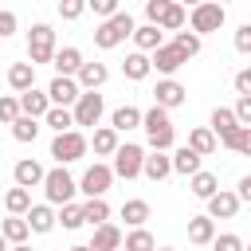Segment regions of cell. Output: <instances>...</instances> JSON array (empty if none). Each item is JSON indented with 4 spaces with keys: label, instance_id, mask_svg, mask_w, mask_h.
<instances>
[{
    "label": "cell",
    "instance_id": "cell-40",
    "mask_svg": "<svg viewBox=\"0 0 251 251\" xmlns=\"http://www.w3.org/2000/svg\"><path fill=\"white\" fill-rule=\"evenodd\" d=\"M59 224H63L67 231L82 227V224H86V220H82V204H75V200H71V204H63V208H59Z\"/></svg>",
    "mask_w": 251,
    "mask_h": 251
},
{
    "label": "cell",
    "instance_id": "cell-23",
    "mask_svg": "<svg viewBox=\"0 0 251 251\" xmlns=\"http://www.w3.org/2000/svg\"><path fill=\"white\" fill-rule=\"evenodd\" d=\"M75 78H78V86H82V90H98V86L110 78V71H106V63H82Z\"/></svg>",
    "mask_w": 251,
    "mask_h": 251
},
{
    "label": "cell",
    "instance_id": "cell-21",
    "mask_svg": "<svg viewBox=\"0 0 251 251\" xmlns=\"http://www.w3.org/2000/svg\"><path fill=\"white\" fill-rule=\"evenodd\" d=\"M27 224H31L35 235H47V231L59 224V216H55L51 204H31V208H27Z\"/></svg>",
    "mask_w": 251,
    "mask_h": 251
},
{
    "label": "cell",
    "instance_id": "cell-28",
    "mask_svg": "<svg viewBox=\"0 0 251 251\" xmlns=\"http://www.w3.org/2000/svg\"><path fill=\"white\" fill-rule=\"evenodd\" d=\"M188 145H192L200 157H212V153H216V145H220V137L212 133V126H196V129L188 133Z\"/></svg>",
    "mask_w": 251,
    "mask_h": 251
},
{
    "label": "cell",
    "instance_id": "cell-36",
    "mask_svg": "<svg viewBox=\"0 0 251 251\" xmlns=\"http://www.w3.org/2000/svg\"><path fill=\"white\" fill-rule=\"evenodd\" d=\"M39 122H43V118L20 114V118L12 122V137H16V141H35V137H39Z\"/></svg>",
    "mask_w": 251,
    "mask_h": 251
},
{
    "label": "cell",
    "instance_id": "cell-10",
    "mask_svg": "<svg viewBox=\"0 0 251 251\" xmlns=\"http://www.w3.org/2000/svg\"><path fill=\"white\" fill-rule=\"evenodd\" d=\"M149 59H153V71H157V75H165V78H173V75H176V71L188 63V55H184L176 43H161V47H157Z\"/></svg>",
    "mask_w": 251,
    "mask_h": 251
},
{
    "label": "cell",
    "instance_id": "cell-31",
    "mask_svg": "<svg viewBox=\"0 0 251 251\" xmlns=\"http://www.w3.org/2000/svg\"><path fill=\"white\" fill-rule=\"evenodd\" d=\"M4 208H8L12 216H27V208H31V188H24V184L8 188V192H4Z\"/></svg>",
    "mask_w": 251,
    "mask_h": 251
},
{
    "label": "cell",
    "instance_id": "cell-12",
    "mask_svg": "<svg viewBox=\"0 0 251 251\" xmlns=\"http://www.w3.org/2000/svg\"><path fill=\"white\" fill-rule=\"evenodd\" d=\"M239 192H227V188H220L216 196H208V216L212 220H231L235 212H239Z\"/></svg>",
    "mask_w": 251,
    "mask_h": 251
},
{
    "label": "cell",
    "instance_id": "cell-6",
    "mask_svg": "<svg viewBox=\"0 0 251 251\" xmlns=\"http://www.w3.org/2000/svg\"><path fill=\"white\" fill-rule=\"evenodd\" d=\"M55 27L51 24H31V31H27V59L39 67V63H51L55 59Z\"/></svg>",
    "mask_w": 251,
    "mask_h": 251
},
{
    "label": "cell",
    "instance_id": "cell-42",
    "mask_svg": "<svg viewBox=\"0 0 251 251\" xmlns=\"http://www.w3.org/2000/svg\"><path fill=\"white\" fill-rule=\"evenodd\" d=\"M173 43H176L188 59H192V55H200V35H196V31H176V39H173Z\"/></svg>",
    "mask_w": 251,
    "mask_h": 251
},
{
    "label": "cell",
    "instance_id": "cell-30",
    "mask_svg": "<svg viewBox=\"0 0 251 251\" xmlns=\"http://www.w3.org/2000/svg\"><path fill=\"white\" fill-rule=\"evenodd\" d=\"M220 145L239 153V157H251V126H235L227 137H220Z\"/></svg>",
    "mask_w": 251,
    "mask_h": 251
},
{
    "label": "cell",
    "instance_id": "cell-58",
    "mask_svg": "<svg viewBox=\"0 0 251 251\" xmlns=\"http://www.w3.org/2000/svg\"><path fill=\"white\" fill-rule=\"evenodd\" d=\"M220 4H231V0H220Z\"/></svg>",
    "mask_w": 251,
    "mask_h": 251
},
{
    "label": "cell",
    "instance_id": "cell-17",
    "mask_svg": "<svg viewBox=\"0 0 251 251\" xmlns=\"http://www.w3.org/2000/svg\"><path fill=\"white\" fill-rule=\"evenodd\" d=\"M12 176H16V184H24V188H35V184H43V176H47V169H43L39 161H31V157H24V161H16V169H12Z\"/></svg>",
    "mask_w": 251,
    "mask_h": 251
},
{
    "label": "cell",
    "instance_id": "cell-45",
    "mask_svg": "<svg viewBox=\"0 0 251 251\" xmlns=\"http://www.w3.org/2000/svg\"><path fill=\"white\" fill-rule=\"evenodd\" d=\"M86 8H90L94 16H102V20H110L114 12H122V8H118V0H86Z\"/></svg>",
    "mask_w": 251,
    "mask_h": 251
},
{
    "label": "cell",
    "instance_id": "cell-4",
    "mask_svg": "<svg viewBox=\"0 0 251 251\" xmlns=\"http://www.w3.org/2000/svg\"><path fill=\"white\" fill-rule=\"evenodd\" d=\"M227 24V8L220 4V0H204V4H196V8H188V27L196 31V35H208V31H220Z\"/></svg>",
    "mask_w": 251,
    "mask_h": 251
},
{
    "label": "cell",
    "instance_id": "cell-29",
    "mask_svg": "<svg viewBox=\"0 0 251 251\" xmlns=\"http://www.w3.org/2000/svg\"><path fill=\"white\" fill-rule=\"evenodd\" d=\"M216 239V220L212 216H192L188 220V243H212Z\"/></svg>",
    "mask_w": 251,
    "mask_h": 251
},
{
    "label": "cell",
    "instance_id": "cell-55",
    "mask_svg": "<svg viewBox=\"0 0 251 251\" xmlns=\"http://www.w3.org/2000/svg\"><path fill=\"white\" fill-rule=\"evenodd\" d=\"M0 251H8V239H4V231H0Z\"/></svg>",
    "mask_w": 251,
    "mask_h": 251
},
{
    "label": "cell",
    "instance_id": "cell-39",
    "mask_svg": "<svg viewBox=\"0 0 251 251\" xmlns=\"http://www.w3.org/2000/svg\"><path fill=\"white\" fill-rule=\"evenodd\" d=\"M122 247H126V251H157V239H153L145 227H133V231L122 239Z\"/></svg>",
    "mask_w": 251,
    "mask_h": 251
},
{
    "label": "cell",
    "instance_id": "cell-59",
    "mask_svg": "<svg viewBox=\"0 0 251 251\" xmlns=\"http://www.w3.org/2000/svg\"><path fill=\"white\" fill-rule=\"evenodd\" d=\"M0 204H4V196H0Z\"/></svg>",
    "mask_w": 251,
    "mask_h": 251
},
{
    "label": "cell",
    "instance_id": "cell-32",
    "mask_svg": "<svg viewBox=\"0 0 251 251\" xmlns=\"http://www.w3.org/2000/svg\"><path fill=\"white\" fill-rule=\"evenodd\" d=\"M110 126H114L118 133H126V129H137V126H141V110H137V106H118V110L110 114Z\"/></svg>",
    "mask_w": 251,
    "mask_h": 251
},
{
    "label": "cell",
    "instance_id": "cell-52",
    "mask_svg": "<svg viewBox=\"0 0 251 251\" xmlns=\"http://www.w3.org/2000/svg\"><path fill=\"white\" fill-rule=\"evenodd\" d=\"M8 251H31V247H27V243H12Z\"/></svg>",
    "mask_w": 251,
    "mask_h": 251
},
{
    "label": "cell",
    "instance_id": "cell-5",
    "mask_svg": "<svg viewBox=\"0 0 251 251\" xmlns=\"http://www.w3.org/2000/svg\"><path fill=\"white\" fill-rule=\"evenodd\" d=\"M43 192H47V204H71L75 200V192H78V180L59 165V169H47V176H43Z\"/></svg>",
    "mask_w": 251,
    "mask_h": 251
},
{
    "label": "cell",
    "instance_id": "cell-19",
    "mask_svg": "<svg viewBox=\"0 0 251 251\" xmlns=\"http://www.w3.org/2000/svg\"><path fill=\"white\" fill-rule=\"evenodd\" d=\"M149 71H153V59H149V51H129V55H126V63H122V75H126L129 82H141Z\"/></svg>",
    "mask_w": 251,
    "mask_h": 251
},
{
    "label": "cell",
    "instance_id": "cell-14",
    "mask_svg": "<svg viewBox=\"0 0 251 251\" xmlns=\"http://www.w3.org/2000/svg\"><path fill=\"white\" fill-rule=\"evenodd\" d=\"M122 227H114L110 220L94 227V239H90V251H122Z\"/></svg>",
    "mask_w": 251,
    "mask_h": 251
},
{
    "label": "cell",
    "instance_id": "cell-18",
    "mask_svg": "<svg viewBox=\"0 0 251 251\" xmlns=\"http://www.w3.org/2000/svg\"><path fill=\"white\" fill-rule=\"evenodd\" d=\"M86 59H82V51L78 47H59L55 51V59H51V67H55V75H78V67H82Z\"/></svg>",
    "mask_w": 251,
    "mask_h": 251
},
{
    "label": "cell",
    "instance_id": "cell-9",
    "mask_svg": "<svg viewBox=\"0 0 251 251\" xmlns=\"http://www.w3.org/2000/svg\"><path fill=\"white\" fill-rule=\"evenodd\" d=\"M110 184H114V165H102V161H94V165L82 173V180H78V192L90 200V196H106V192H110Z\"/></svg>",
    "mask_w": 251,
    "mask_h": 251
},
{
    "label": "cell",
    "instance_id": "cell-50",
    "mask_svg": "<svg viewBox=\"0 0 251 251\" xmlns=\"http://www.w3.org/2000/svg\"><path fill=\"white\" fill-rule=\"evenodd\" d=\"M231 82H235V90H239V94H251V67L235 71V78H231Z\"/></svg>",
    "mask_w": 251,
    "mask_h": 251
},
{
    "label": "cell",
    "instance_id": "cell-47",
    "mask_svg": "<svg viewBox=\"0 0 251 251\" xmlns=\"http://www.w3.org/2000/svg\"><path fill=\"white\" fill-rule=\"evenodd\" d=\"M235 51L239 55H251V24H239L235 27Z\"/></svg>",
    "mask_w": 251,
    "mask_h": 251
},
{
    "label": "cell",
    "instance_id": "cell-16",
    "mask_svg": "<svg viewBox=\"0 0 251 251\" xmlns=\"http://www.w3.org/2000/svg\"><path fill=\"white\" fill-rule=\"evenodd\" d=\"M173 173V157H169V149H153V153H145V169H141V176H149V180H165Z\"/></svg>",
    "mask_w": 251,
    "mask_h": 251
},
{
    "label": "cell",
    "instance_id": "cell-26",
    "mask_svg": "<svg viewBox=\"0 0 251 251\" xmlns=\"http://www.w3.org/2000/svg\"><path fill=\"white\" fill-rule=\"evenodd\" d=\"M188 188H192V196L208 200V196H216V192H220V176H216V173H208V169H200V173H192V176H188Z\"/></svg>",
    "mask_w": 251,
    "mask_h": 251
},
{
    "label": "cell",
    "instance_id": "cell-53",
    "mask_svg": "<svg viewBox=\"0 0 251 251\" xmlns=\"http://www.w3.org/2000/svg\"><path fill=\"white\" fill-rule=\"evenodd\" d=\"M67 251H90V243H75V247H67Z\"/></svg>",
    "mask_w": 251,
    "mask_h": 251
},
{
    "label": "cell",
    "instance_id": "cell-56",
    "mask_svg": "<svg viewBox=\"0 0 251 251\" xmlns=\"http://www.w3.org/2000/svg\"><path fill=\"white\" fill-rule=\"evenodd\" d=\"M157 251H176V247H157Z\"/></svg>",
    "mask_w": 251,
    "mask_h": 251
},
{
    "label": "cell",
    "instance_id": "cell-41",
    "mask_svg": "<svg viewBox=\"0 0 251 251\" xmlns=\"http://www.w3.org/2000/svg\"><path fill=\"white\" fill-rule=\"evenodd\" d=\"M20 114H24V110H20V94H4V98H0V122L12 126Z\"/></svg>",
    "mask_w": 251,
    "mask_h": 251
},
{
    "label": "cell",
    "instance_id": "cell-54",
    "mask_svg": "<svg viewBox=\"0 0 251 251\" xmlns=\"http://www.w3.org/2000/svg\"><path fill=\"white\" fill-rule=\"evenodd\" d=\"M180 4H184V8H196V4H204V0H180Z\"/></svg>",
    "mask_w": 251,
    "mask_h": 251
},
{
    "label": "cell",
    "instance_id": "cell-2",
    "mask_svg": "<svg viewBox=\"0 0 251 251\" xmlns=\"http://www.w3.org/2000/svg\"><path fill=\"white\" fill-rule=\"evenodd\" d=\"M133 16L129 12H114L110 20H102L98 27H94V47H102V51H110V47H118V43H126L129 35H133Z\"/></svg>",
    "mask_w": 251,
    "mask_h": 251
},
{
    "label": "cell",
    "instance_id": "cell-1",
    "mask_svg": "<svg viewBox=\"0 0 251 251\" xmlns=\"http://www.w3.org/2000/svg\"><path fill=\"white\" fill-rule=\"evenodd\" d=\"M141 129L149 137V149H173V141H176V129L169 122V110L157 106V102H153V110L141 114Z\"/></svg>",
    "mask_w": 251,
    "mask_h": 251
},
{
    "label": "cell",
    "instance_id": "cell-37",
    "mask_svg": "<svg viewBox=\"0 0 251 251\" xmlns=\"http://www.w3.org/2000/svg\"><path fill=\"white\" fill-rule=\"evenodd\" d=\"M184 20H188L184 4H180V0H169V8H165V16H161V24H157V27H165V31H180V27H184Z\"/></svg>",
    "mask_w": 251,
    "mask_h": 251
},
{
    "label": "cell",
    "instance_id": "cell-15",
    "mask_svg": "<svg viewBox=\"0 0 251 251\" xmlns=\"http://www.w3.org/2000/svg\"><path fill=\"white\" fill-rule=\"evenodd\" d=\"M51 106H55V102H51V94H47V90H35V86H31V90H24V94H20V110H24V114H31V118H47V110H51Z\"/></svg>",
    "mask_w": 251,
    "mask_h": 251
},
{
    "label": "cell",
    "instance_id": "cell-48",
    "mask_svg": "<svg viewBox=\"0 0 251 251\" xmlns=\"http://www.w3.org/2000/svg\"><path fill=\"white\" fill-rule=\"evenodd\" d=\"M165 8H169V0H145V20H149V24H161Z\"/></svg>",
    "mask_w": 251,
    "mask_h": 251
},
{
    "label": "cell",
    "instance_id": "cell-33",
    "mask_svg": "<svg viewBox=\"0 0 251 251\" xmlns=\"http://www.w3.org/2000/svg\"><path fill=\"white\" fill-rule=\"evenodd\" d=\"M82 220H86L90 227L106 224V220H110V204H106V196H90V200L82 204Z\"/></svg>",
    "mask_w": 251,
    "mask_h": 251
},
{
    "label": "cell",
    "instance_id": "cell-7",
    "mask_svg": "<svg viewBox=\"0 0 251 251\" xmlns=\"http://www.w3.org/2000/svg\"><path fill=\"white\" fill-rule=\"evenodd\" d=\"M71 110H75V126H78V129H94V126L102 122L106 102H102V94H98V90H82V94H78V102H75Z\"/></svg>",
    "mask_w": 251,
    "mask_h": 251
},
{
    "label": "cell",
    "instance_id": "cell-25",
    "mask_svg": "<svg viewBox=\"0 0 251 251\" xmlns=\"http://www.w3.org/2000/svg\"><path fill=\"white\" fill-rule=\"evenodd\" d=\"M200 153L192 149V145H180L176 153H173V173H180V176H192V173H200Z\"/></svg>",
    "mask_w": 251,
    "mask_h": 251
},
{
    "label": "cell",
    "instance_id": "cell-34",
    "mask_svg": "<svg viewBox=\"0 0 251 251\" xmlns=\"http://www.w3.org/2000/svg\"><path fill=\"white\" fill-rule=\"evenodd\" d=\"M43 122H47L55 133H63V129H78V126H75V110H71V106H51Z\"/></svg>",
    "mask_w": 251,
    "mask_h": 251
},
{
    "label": "cell",
    "instance_id": "cell-49",
    "mask_svg": "<svg viewBox=\"0 0 251 251\" xmlns=\"http://www.w3.org/2000/svg\"><path fill=\"white\" fill-rule=\"evenodd\" d=\"M231 110H235V118H239V126H251V94H239V102H235Z\"/></svg>",
    "mask_w": 251,
    "mask_h": 251
},
{
    "label": "cell",
    "instance_id": "cell-35",
    "mask_svg": "<svg viewBox=\"0 0 251 251\" xmlns=\"http://www.w3.org/2000/svg\"><path fill=\"white\" fill-rule=\"evenodd\" d=\"M235 126H239L235 110H227V106H216V110H212V133H216V137H227Z\"/></svg>",
    "mask_w": 251,
    "mask_h": 251
},
{
    "label": "cell",
    "instance_id": "cell-22",
    "mask_svg": "<svg viewBox=\"0 0 251 251\" xmlns=\"http://www.w3.org/2000/svg\"><path fill=\"white\" fill-rule=\"evenodd\" d=\"M165 27H157V24H141V27H133V43H137V51H157L161 43H165V35H161Z\"/></svg>",
    "mask_w": 251,
    "mask_h": 251
},
{
    "label": "cell",
    "instance_id": "cell-11",
    "mask_svg": "<svg viewBox=\"0 0 251 251\" xmlns=\"http://www.w3.org/2000/svg\"><path fill=\"white\" fill-rule=\"evenodd\" d=\"M47 94H51L55 106H75L78 94H82V86H78V78H71V75H55L51 86H47Z\"/></svg>",
    "mask_w": 251,
    "mask_h": 251
},
{
    "label": "cell",
    "instance_id": "cell-57",
    "mask_svg": "<svg viewBox=\"0 0 251 251\" xmlns=\"http://www.w3.org/2000/svg\"><path fill=\"white\" fill-rule=\"evenodd\" d=\"M243 251H251V243H243Z\"/></svg>",
    "mask_w": 251,
    "mask_h": 251
},
{
    "label": "cell",
    "instance_id": "cell-46",
    "mask_svg": "<svg viewBox=\"0 0 251 251\" xmlns=\"http://www.w3.org/2000/svg\"><path fill=\"white\" fill-rule=\"evenodd\" d=\"M16 27H20V20H16V12H8V8H0V39H8V35H16Z\"/></svg>",
    "mask_w": 251,
    "mask_h": 251
},
{
    "label": "cell",
    "instance_id": "cell-38",
    "mask_svg": "<svg viewBox=\"0 0 251 251\" xmlns=\"http://www.w3.org/2000/svg\"><path fill=\"white\" fill-rule=\"evenodd\" d=\"M122 220H126L129 227H145V220H149V204H145V200H126V204H122Z\"/></svg>",
    "mask_w": 251,
    "mask_h": 251
},
{
    "label": "cell",
    "instance_id": "cell-51",
    "mask_svg": "<svg viewBox=\"0 0 251 251\" xmlns=\"http://www.w3.org/2000/svg\"><path fill=\"white\" fill-rule=\"evenodd\" d=\"M235 192H239V200H243V204H251V176H243Z\"/></svg>",
    "mask_w": 251,
    "mask_h": 251
},
{
    "label": "cell",
    "instance_id": "cell-8",
    "mask_svg": "<svg viewBox=\"0 0 251 251\" xmlns=\"http://www.w3.org/2000/svg\"><path fill=\"white\" fill-rule=\"evenodd\" d=\"M141 169H145V149L141 145H118V153H114V176H122V180H133V176H141Z\"/></svg>",
    "mask_w": 251,
    "mask_h": 251
},
{
    "label": "cell",
    "instance_id": "cell-24",
    "mask_svg": "<svg viewBox=\"0 0 251 251\" xmlns=\"http://www.w3.org/2000/svg\"><path fill=\"white\" fill-rule=\"evenodd\" d=\"M90 145H94V153H98V157H114L122 141H118V129H114V126H98V129H94V137H90Z\"/></svg>",
    "mask_w": 251,
    "mask_h": 251
},
{
    "label": "cell",
    "instance_id": "cell-43",
    "mask_svg": "<svg viewBox=\"0 0 251 251\" xmlns=\"http://www.w3.org/2000/svg\"><path fill=\"white\" fill-rule=\"evenodd\" d=\"M212 251H243V239H239V235H231V231H224V235H216V239H212Z\"/></svg>",
    "mask_w": 251,
    "mask_h": 251
},
{
    "label": "cell",
    "instance_id": "cell-13",
    "mask_svg": "<svg viewBox=\"0 0 251 251\" xmlns=\"http://www.w3.org/2000/svg\"><path fill=\"white\" fill-rule=\"evenodd\" d=\"M184 94H188V90H184L176 78H161V82L153 86V102L165 106V110H176V106L184 102Z\"/></svg>",
    "mask_w": 251,
    "mask_h": 251
},
{
    "label": "cell",
    "instance_id": "cell-44",
    "mask_svg": "<svg viewBox=\"0 0 251 251\" xmlns=\"http://www.w3.org/2000/svg\"><path fill=\"white\" fill-rule=\"evenodd\" d=\"M86 12V0H59V16L63 20H78Z\"/></svg>",
    "mask_w": 251,
    "mask_h": 251
},
{
    "label": "cell",
    "instance_id": "cell-27",
    "mask_svg": "<svg viewBox=\"0 0 251 251\" xmlns=\"http://www.w3.org/2000/svg\"><path fill=\"white\" fill-rule=\"evenodd\" d=\"M0 231H4L8 243H27L31 224H27V216H12V212H8V220H0Z\"/></svg>",
    "mask_w": 251,
    "mask_h": 251
},
{
    "label": "cell",
    "instance_id": "cell-3",
    "mask_svg": "<svg viewBox=\"0 0 251 251\" xmlns=\"http://www.w3.org/2000/svg\"><path fill=\"white\" fill-rule=\"evenodd\" d=\"M86 149H90V137H86L82 129H63V133H55V137H51V157H55L59 165L82 161V157H86Z\"/></svg>",
    "mask_w": 251,
    "mask_h": 251
},
{
    "label": "cell",
    "instance_id": "cell-20",
    "mask_svg": "<svg viewBox=\"0 0 251 251\" xmlns=\"http://www.w3.org/2000/svg\"><path fill=\"white\" fill-rule=\"evenodd\" d=\"M8 86H12L16 94L31 90V86H35V63H31V59H27V63H12V67H8Z\"/></svg>",
    "mask_w": 251,
    "mask_h": 251
}]
</instances>
